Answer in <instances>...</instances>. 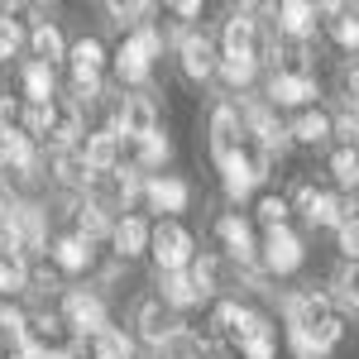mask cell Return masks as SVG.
Instances as JSON below:
<instances>
[{"instance_id": "cell-1", "label": "cell", "mask_w": 359, "mask_h": 359, "mask_svg": "<svg viewBox=\"0 0 359 359\" xmlns=\"http://www.w3.org/2000/svg\"><path fill=\"white\" fill-rule=\"evenodd\" d=\"M287 331L306 335V345L316 350V359L331 350L335 340H340V316H335V306L326 292H316V287H306V292H297V297H287Z\"/></svg>"}, {"instance_id": "cell-2", "label": "cell", "mask_w": 359, "mask_h": 359, "mask_svg": "<svg viewBox=\"0 0 359 359\" xmlns=\"http://www.w3.org/2000/svg\"><path fill=\"white\" fill-rule=\"evenodd\" d=\"M158 53H163V34H158V29H149V25L130 29L125 43H120V53H115V72H120V82H144Z\"/></svg>"}, {"instance_id": "cell-3", "label": "cell", "mask_w": 359, "mask_h": 359, "mask_svg": "<svg viewBox=\"0 0 359 359\" xmlns=\"http://www.w3.org/2000/svg\"><path fill=\"white\" fill-rule=\"evenodd\" d=\"M149 249H154V259H158V273H182L196 259L192 235H187V225H177V221L149 225Z\"/></svg>"}, {"instance_id": "cell-4", "label": "cell", "mask_w": 359, "mask_h": 359, "mask_svg": "<svg viewBox=\"0 0 359 359\" xmlns=\"http://www.w3.org/2000/svg\"><path fill=\"white\" fill-rule=\"evenodd\" d=\"M0 225L15 235L20 254L48 245V225H43V211H39L34 201H10V211H5V221H0Z\"/></svg>"}, {"instance_id": "cell-5", "label": "cell", "mask_w": 359, "mask_h": 359, "mask_svg": "<svg viewBox=\"0 0 359 359\" xmlns=\"http://www.w3.org/2000/svg\"><path fill=\"white\" fill-rule=\"evenodd\" d=\"M77 135H82V111H77V101H48L39 144H48L53 154H62V149L77 144Z\"/></svg>"}, {"instance_id": "cell-6", "label": "cell", "mask_w": 359, "mask_h": 359, "mask_svg": "<svg viewBox=\"0 0 359 359\" xmlns=\"http://www.w3.org/2000/svg\"><path fill=\"white\" fill-rule=\"evenodd\" d=\"M115 135L125 139V144H139V139L158 135V106L149 96H125V106L115 115Z\"/></svg>"}, {"instance_id": "cell-7", "label": "cell", "mask_w": 359, "mask_h": 359, "mask_svg": "<svg viewBox=\"0 0 359 359\" xmlns=\"http://www.w3.org/2000/svg\"><path fill=\"white\" fill-rule=\"evenodd\" d=\"M245 149V120L235 106H216L211 111V154H216V163H230L235 154Z\"/></svg>"}, {"instance_id": "cell-8", "label": "cell", "mask_w": 359, "mask_h": 359, "mask_svg": "<svg viewBox=\"0 0 359 359\" xmlns=\"http://www.w3.org/2000/svg\"><path fill=\"white\" fill-rule=\"evenodd\" d=\"M62 321H67L72 331H82V335H96V331H106V306H101L96 292L72 287V292L62 297Z\"/></svg>"}, {"instance_id": "cell-9", "label": "cell", "mask_w": 359, "mask_h": 359, "mask_svg": "<svg viewBox=\"0 0 359 359\" xmlns=\"http://www.w3.org/2000/svg\"><path fill=\"white\" fill-rule=\"evenodd\" d=\"M302 264V240L283 225V230H269L264 235V269L269 273H292Z\"/></svg>"}, {"instance_id": "cell-10", "label": "cell", "mask_w": 359, "mask_h": 359, "mask_svg": "<svg viewBox=\"0 0 359 359\" xmlns=\"http://www.w3.org/2000/svg\"><path fill=\"white\" fill-rule=\"evenodd\" d=\"M120 154H125V139L115 135V125L96 130V135L86 139V149H82V158H86V168H91V177L115 172V168H120Z\"/></svg>"}, {"instance_id": "cell-11", "label": "cell", "mask_w": 359, "mask_h": 359, "mask_svg": "<svg viewBox=\"0 0 359 359\" xmlns=\"http://www.w3.org/2000/svg\"><path fill=\"white\" fill-rule=\"evenodd\" d=\"M225 57H254L259 53V20L249 15V10H235L230 20H225ZM259 62V57H254Z\"/></svg>"}, {"instance_id": "cell-12", "label": "cell", "mask_w": 359, "mask_h": 359, "mask_svg": "<svg viewBox=\"0 0 359 359\" xmlns=\"http://www.w3.org/2000/svg\"><path fill=\"white\" fill-rule=\"evenodd\" d=\"M177 53H182V72H187L192 82H206V77L216 72V43H211L206 34H187Z\"/></svg>"}, {"instance_id": "cell-13", "label": "cell", "mask_w": 359, "mask_h": 359, "mask_svg": "<svg viewBox=\"0 0 359 359\" xmlns=\"http://www.w3.org/2000/svg\"><path fill=\"white\" fill-rule=\"evenodd\" d=\"M269 101H273V106H311V101H316V82H311V77H292V72H273Z\"/></svg>"}, {"instance_id": "cell-14", "label": "cell", "mask_w": 359, "mask_h": 359, "mask_svg": "<svg viewBox=\"0 0 359 359\" xmlns=\"http://www.w3.org/2000/svg\"><path fill=\"white\" fill-rule=\"evenodd\" d=\"M316 15H321V10H316L311 0H283V5H278V29H283L287 39H302L306 43V34L316 29Z\"/></svg>"}, {"instance_id": "cell-15", "label": "cell", "mask_w": 359, "mask_h": 359, "mask_svg": "<svg viewBox=\"0 0 359 359\" xmlns=\"http://www.w3.org/2000/svg\"><path fill=\"white\" fill-rule=\"evenodd\" d=\"M144 196H149V206L154 211H187V182L182 177H154V182H144Z\"/></svg>"}, {"instance_id": "cell-16", "label": "cell", "mask_w": 359, "mask_h": 359, "mask_svg": "<svg viewBox=\"0 0 359 359\" xmlns=\"http://www.w3.org/2000/svg\"><path fill=\"white\" fill-rule=\"evenodd\" d=\"M216 235L225 240V249H230L240 264H249V259L259 254V245H254V230H249V221H240V216H221V221H216Z\"/></svg>"}, {"instance_id": "cell-17", "label": "cell", "mask_w": 359, "mask_h": 359, "mask_svg": "<svg viewBox=\"0 0 359 359\" xmlns=\"http://www.w3.org/2000/svg\"><path fill=\"white\" fill-rule=\"evenodd\" d=\"M111 240H115V254H120V259H139V254L149 249V221H144V216H125V221L111 230Z\"/></svg>"}, {"instance_id": "cell-18", "label": "cell", "mask_w": 359, "mask_h": 359, "mask_svg": "<svg viewBox=\"0 0 359 359\" xmlns=\"http://www.w3.org/2000/svg\"><path fill=\"white\" fill-rule=\"evenodd\" d=\"M168 331H172V311H168L158 297H149V302H139V335L158 350L168 340Z\"/></svg>"}, {"instance_id": "cell-19", "label": "cell", "mask_w": 359, "mask_h": 359, "mask_svg": "<svg viewBox=\"0 0 359 359\" xmlns=\"http://www.w3.org/2000/svg\"><path fill=\"white\" fill-rule=\"evenodd\" d=\"M72 225H77V240H82V245L101 240V235L111 230V221H106V206H101V201H77V206H72Z\"/></svg>"}, {"instance_id": "cell-20", "label": "cell", "mask_w": 359, "mask_h": 359, "mask_svg": "<svg viewBox=\"0 0 359 359\" xmlns=\"http://www.w3.org/2000/svg\"><path fill=\"white\" fill-rule=\"evenodd\" d=\"M287 139H302V144H326V139H331V115L316 111V106H306V111L287 125Z\"/></svg>"}, {"instance_id": "cell-21", "label": "cell", "mask_w": 359, "mask_h": 359, "mask_svg": "<svg viewBox=\"0 0 359 359\" xmlns=\"http://www.w3.org/2000/svg\"><path fill=\"white\" fill-rule=\"evenodd\" d=\"M29 43H34V62H43V67H53L57 57L67 53V48H62V34H57L53 20H39V25H34V34H29Z\"/></svg>"}, {"instance_id": "cell-22", "label": "cell", "mask_w": 359, "mask_h": 359, "mask_svg": "<svg viewBox=\"0 0 359 359\" xmlns=\"http://www.w3.org/2000/svg\"><path fill=\"white\" fill-rule=\"evenodd\" d=\"M53 172L62 187H91L96 177H91V168H86V158L77 154V149H62V154H53Z\"/></svg>"}, {"instance_id": "cell-23", "label": "cell", "mask_w": 359, "mask_h": 359, "mask_svg": "<svg viewBox=\"0 0 359 359\" xmlns=\"http://www.w3.org/2000/svg\"><path fill=\"white\" fill-rule=\"evenodd\" d=\"M158 287H163V297L158 302L172 311V306H196L201 297H196V287H192V278H187V269L182 273H158Z\"/></svg>"}, {"instance_id": "cell-24", "label": "cell", "mask_w": 359, "mask_h": 359, "mask_svg": "<svg viewBox=\"0 0 359 359\" xmlns=\"http://www.w3.org/2000/svg\"><path fill=\"white\" fill-rule=\"evenodd\" d=\"M25 101L29 106H48L53 101V67H43V62L25 67Z\"/></svg>"}, {"instance_id": "cell-25", "label": "cell", "mask_w": 359, "mask_h": 359, "mask_svg": "<svg viewBox=\"0 0 359 359\" xmlns=\"http://www.w3.org/2000/svg\"><path fill=\"white\" fill-rule=\"evenodd\" d=\"M53 264L62 269V273H82L86 264H91V249H86L77 235H62V240L53 245Z\"/></svg>"}, {"instance_id": "cell-26", "label": "cell", "mask_w": 359, "mask_h": 359, "mask_svg": "<svg viewBox=\"0 0 359 359\" xmlns=\"http://www.w3.org/2000/svg\"><path fill=\"white\" fill-rule=\"evenodd\" d=\"M91 359H135V345H130V335L106 326V331L91 335Z\"/></svg>"}, {"instance_id": "cell-27", "label": "cell", "mask_w": 359, "mask_h": 359, "mask_svg": "<svg viewBox=\"0 0 359 359\" xmlns=\"http://www.w3.org/2000/svg\"><path fill=\"white\" fill-rule=\"evenodd\" d=\"M326 15H335L331 20V34L340 48H359V15L350 10V5H326Z\"/></svg>"}, {"instance_id": "cell-28", "label": "cell", "mask_w": 359, "mask_h": 359, "mask_svg": "<svg viewBox=\"0 0 359 359\" xmlns=\"http://www.w3.org/2000/svg\"><path fill=\"white\" fill-rule=\"evenodd\" d=\"M158 350H163V359H201V335H192L187 326H172Z\"/></svg>"}, {"instance_id": "cell-29", "label": "cell", "mask_w": 359, "mask_h": 359, "mask_svg": "<svg viewBox=\"0 0 359 359\" xmlns=\"http://www.w3.org/2000/svg\"><path fill=\"white\" fill-rule=\"evenodd\" d=\"M245 311H249V306H240V302H221V306H216V316H211V331L235 345V335H240V326H245Z\"/></svg>"}, {"instance_id": "cell-30", "label": "cell", "mask_w": 359, "mask_h": 359, "mask_svg": "<svg viewBox=\"0 0 359 359\" xmlns=\"http://www.w3.org/2000/svg\"><path fill=\"white\" fill-rule=\"evenodd\" d=\"M216 273H221V264H216L211 254H201V259L187 264V278H192V287H196V297H201V302L216 292Z\"/></svg>"}, {"instance_id": "cell-31", "label": "cell", "mask_w": 359, "mask_h": 359, "mask_svg": "<svg viewBox=\"0 0 359 359\" xmlns=\"http://www.w3.org/2000/svg\"><path fill=\"white\" fill-rule=\"evenodd\" d=\"M306 221H311V225H340V221H345V206H340L331 192H316V196H311V206H306Z\"/></svg>"}, {"instance_id": "cell-32", "label": "cell", "mask_w": 359, "mask_h": 359, "mask_svg": "<svg viewBox=\"0 0 359 359\" xmlns=\"http://www.w3.org/2000/svg\"><path fill=\"white\" fill-rule=\"evenodd\" d=\"M101 67H106V48H101L96 39H82V43L72 48V72H96V77H101Z\"/></svg>"}, {"instance_id": "cell-33", "label": "cell", "mask_w": 359, "mask_h": 359, "mask_svg": "<svg viewBox=\"0 0 359 359\" xmlns=\"http://www.w3.org/2000/svg\"><path fill=\"white\" fill-rule=\"evenodd\" d=\"M216 72H221L230 86H249L254 72H259V62H254V57H216Z\"/></svg>"}, {"instance_id": "cell-34", "label": "cell", "mask_w": 359, "mask_h": 359, "mask_svg": "<svg viewBox=\"0 0 359 359\" xmlns=\"http://www.w3.org/2000/svg\"><path fill=\"white\" fill-rule=\"evenodd\" d=\"M25 287H29L25 259H5V254H0V292H5V297H15V292H25Z\"/></svg>"}, {"instance_id": "cell-35", "label": "cell", "mask_w": 359, "mask_h": 359, "mask_svg": "<svg viewBox=\"0 0 359 359\" xmlns=\"http://www.w3.org/2000/svg\"><path fill=\"white\" fill-rule=\"evenodd\" d=\"M331 172L340 187H359V149H335Z\"/></svg>"}, {"instance_id": "cell-36", "label": "cell", "mask_w": 359, "mask_h": 359, "mask_svg": "<svg viewBox=\"0 0 359 359\" xmlns=\"http://www.w3.org/2000/svg\"><path fill=\"white\" fill-rule=\"evenodd\" d=\"M135 149H139V168H158V163H168V139H163V135L139 139Z\"/></svg>"}, {"instance_id": "cell-37", "label": "cell", "mask_w": 359, "mask_h": 359, "mask_svg": "<svg viewBox=\"0 0 359 359\" xmlns=\"http://www.w3.org/2000/svg\"><path fill=\"white\" fill-rule=\"evenodd\" d=\"M335 91H340L345 106H359V62H345V67L335 72Z\"/></svg>"}, {"instance_id": "cell-38", "label": "cell", "mask_w": 359, "mask_h": 359, "mask_svg": "<svg viewBox=\"0 0 359 359\" xmlns=\"http://www.w3.org/2000/svg\"><path fill=\"white\" fill-rule=\"evenodd\" d=\"M20 43H25V34H20V25H15V20H10V15L0 10V62L20 53Z\"/></svg>"}, {"instance_id": "cell-39", "label": "cell", "mask_w": 359, "mask_h": 359, "mask_svg": "<svg viewBox=\"0 0 359 359\" xmlns=\"http://www.w3.org/2000/svg\"><path fill=\"white\" fill-rule=\"evenodd\" d=\"M259 221L269 225V230H283V225H287V201H283V196H264V201H259Z\"/></svg>"}, {"instance_id": "cell-40", "label": "cell", "mask_w": 359, "mask_h": 359, "mask_svg": "<svg viewBox=\"0 0 359 359\" xmlns=\"http://www.w3.org/2000/svg\"><path fill=\"white\" fill-rule=\"evenodd\" d=\"M335 230H340V249H345V259L359 264V216H345Z\"/></svg>"}, {"instance_id": "cell-41", "label": "cell", "mask_w": 359, "mask_h": 359, "mask_svg": "<svg viewBox=\"0 0 359 359\" xmlns=\"http://www.w3.org/2000/svg\"><path fill=\"white\" fill-rule=\"evenodd\" d=\"M20 125H25V106L10 101V96H0V135H15Z\"/></svg>"}, {"instance_id": "cell-42", "label": "cell", "mask_w": 359, "mask_h": 359, "mask_svg": "<svg viewBox=\"0 0 359 359\" xmlns=\"http://www.w3.org/2000/svg\"><path fill=\"white\" fill-rule=\"evenodd\" d=\"M331 135L345 139L340 149H359V115H340V120H331Z\"/></svg>"}, {"instance_id": "cell-43", "label": "cell", "mask_w": 359, "mask_h": 359, "mask_svg": "<svg viewBox=\"0 0 359 359\" xmlns=\"http://www.w3.org/2000/svg\"><path fill=\"white\" fill-rule=\"evenodd\" d=\"M106 10H111V20H115V25H135L139 15H149V5H120V0H111Z\"/></svg>"}, {"instance_id": "cell-44", "label": "cell", "mask_w": 359, "mask_h": 359, "mask_svg": "<svg viewBox=\"0 0 359 359\" xmlns=\"http://www.w3.org/2000/svg\"><path fill=\"white\" fill-rule=\"evenodd\" d=\"M340 287H345V302L359 306V264H350V269L340 273Z\"/></svg>"}, {"instance_id": "cell-45", "label": "cell", "mask_w": 359, "mask_h": 359, "mask_svg": "<svg viewBox=\"0 0 359 359\" xmlns=\"http://www.w3.org/2000/svg\"><path fill=\"white\" fill-rule=\"evenodd\" d=\"M172 10H177V15H182V20H192V15H201V0H177V5H172Z\"/></svg>"}, {"instance_id": "cell-46", "label": "cell", "mask_w": 359, "mask_h": 359, "mask_svg": "<svg viewBox=\"0 0 359 359\" xmlns=\"http://www.w3.org/2000/svg\"><path fill=\"white\" fill-rule=\"evenodd\" d=\"M43 359H77L72 350H53V355H43Z\"/></svg>"}, {"instance_id": "cell-47", "label": "cell", "mask_w": 359, "mask_h": 359, "mask_svg": "<svg viewBox=\"0 0 359 359\" xmlns=\"http://www.w3.org/2000/svg\"><path fill=\"white\" fill-rule=\"evenodd\" d=\"M5 211H10V196L0 192V221H5Z\"/></svg>"}, {"instance_id": "cell-48", "label": "cell", "mask_w": 359, "mask_h": 359, "mask_svg": "<svg viewBox=\"0 0 359 359\" xmlns=\"http://www.w3.org/2000/svg\"><path fill=\"white\" fill-rule=\"evenodd\" d=\"M0 359H5V355H0Z\"/></svg>"}]
</instances>
